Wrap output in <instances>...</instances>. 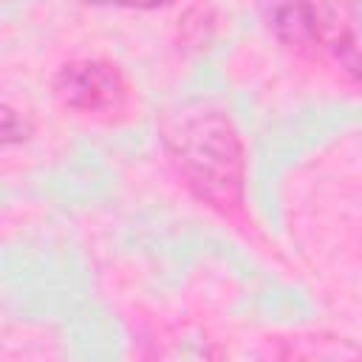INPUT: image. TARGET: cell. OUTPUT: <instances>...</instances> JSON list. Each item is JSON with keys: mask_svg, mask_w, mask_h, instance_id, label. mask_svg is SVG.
Segmentation results:
<instances>
[{"mask_svg": "<svg viewBox=\"0 0 362 362\" xmlns=\"http://www.w3.org/2000/svg\"><path fill=\"white\" fill-rule=\"evenodd\" d=\"M161 133L184 184L204 204L223 215L243 204V144L229 113L212 102H184L164 116Z\"/></svg>", "mask_w": 362, "mask_h": 362, "instance_id": "cell-1", "label": "cell"}, {"mask_svg": "<svg viewBox=\"0 0 362 362\" xmlns=\"http://www.w3.org/2000/svg\"><path fill=\"white\" fill-rule=\"evenodd\" d=\"M272 28L277 37L300 54H328L348 79L359 74V37H356V6H277L272 8Z\"/></svg>", "mask_w": 362, "mask_h": 362, "instance_id": "cell-2", "label": "cell"}, {"mask_svg": "<svg viewBox=\"0 0 362 362\" xmlns=\"http://www.w3.org/2000/svg\"><path fill=\"white\" fill-rule=\"evenodd\" d=\"M57 96L79 113H113L124 105L127 85L116 65L105 59H76L57 74Z\"/></svg>", "mask_w": 362, "mask_h": 362, "instance_id": "cell-3", "label": "cell"}, {"mask_svg": "<svg viewBox=\"0 0 362 362\" xmlns=\"http://www.w3.org/2000/svg\"><path fill=\"white\" fill-rule=\"evenodd\" d=\"M31 130H34L31 122L20 110H14L8 105H0V147L23 144L31 136Z\"/></svg>", "mask_w": 362, "mask_h": 362, "instance_id": "cell-4", "label": "cell"}]
</instances>
